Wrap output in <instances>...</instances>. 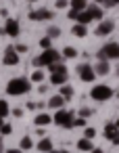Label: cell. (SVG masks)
<instances>
[{
    "label": "cell",
    "instance_id": "cell-1",
    "mask_svg": "<svg viewBox=\"0 0 119 153\" xmlns=\"http://www.w3.org/2000/svg\"><path fill=\"white\" fill-rule=\"evenodd\" d=\"M63 59V55L59 53V51H54V48H46L40 57H36L32 63H34V67L36 69H40V67H48V65H52V63H59Z\"/></svg>",
    "mask_w": 119,
    "mask_h": 153
},
{
    "label": "cell",
    "instance_id": "cell-2",
    "mask_svg": "<svg viewBox=\"0 0 119 153\" xmlns=\"http://www.w3.org/2000/svg\"><path fill=\"white\" fill-rule=\"evenodd\" d=\"M32 90V82L27 78H13L7 84V92L11 97H19V94H27Z\"/></svg>",
    "mask_w": 119,
    "mask_h": 153
},
{
    "label": "cell",
    "instance_id": "cell-3",
    "mask_svg": "<svg viewBox=\"0 0 119 153\" xmlns=\"http://www.w3.org/2000/svg\"><path fill=\"white\" fill-rule=\"evenodd\" d=\"M73 111H67V109H57V113L52 115V122L59 126V128H73Z\"/></svg>",
    "mask_w": 119,
    "mask_h": 153
},
{
    "label": "cell",
    "instance_id": "cell-4",
    "mask_svg": "<svg viewBox=\"0 0 119 153\" xmlns=\"http://www.w3.org/2000/svg\"><path fill=\"white\" fill-rule=\"evenodd\" d=\"M113 94H115V90L111 88V86H107V84H96L92 90H90V97L94 99V101H109V99H113Z\"/></svg>",
    "mask_w": 119,
    "mask_h": 153
},
{
    "label": "cell",
    "instance_id": "cell-5",
    "mask_svg": "<svg viewBox=\"0 0 119 153\" xmlns=\"http://www.w3.org/2000/svg\"><path fill=\"white\" fill-rule=\"evenodd\" d=\"M98 61H111V59H119V44L117 42H109L104 44L98 53H96Z\"/></svg>",
    "mask_w": 119,
    "mask_h": 153
},
{
    "label": "cell",
    "instance_id": "cell-6",
    "mask_svg": "<svg viewBox=\"0 0 119 153\" xmlns=\"http://www.w3.org/2000/svg\"><path fill=\"white\" fill-rule=\"evenodd\" d=\"M77 74H79V80H82V82H94V80H96V71H94V67L88 65V63L79 65V67H77Z\"/></svg>",
    "mask_w": 119,
    "mask_h": 153
},
{
    "label": "cell",
    "instance_id": "cell-7",
    "mask_svg": "<svg viewBox=\"0 0 119 153\" xmlns=\"http://www.w3.org/2000/svg\"><path fill=\"white\" fill-rule=\"evenodd\" d=\"M2 63H4V65H9V67H13V65H19V53L15 51V46H9V48L4 51Z\"/></svg>",
    "mask_w": 119,
    "mask_h": 153
},
{
    "label": "cell",
    "instance_id": "cell-8",
    "mask_svg": "<svg viewBox=\"0 0 119 153\" xmlns=\"http://www.w3.org/2000/svg\"><path fill=\"white\" fill-rule=\"evenodd\" d=\"M113 30H115V21H111V19H104V21H100V23H98V27L94 30V34L102 38V36H109Z\"/></svg>",
    "mask_w": 119,
    "mask_h": 153
},
{
    "label": "cell",
    "instance_id": "cell-9",
    "mask_svg": "<svg viewBox=\"0 0 119 153\" xmlns=\"http://www.w3.org/2000/svg\"><path fill=\"white\" fill-rule=\"evenodd\" d=\"M29 19L32 21H48V19H52V13L48 9H38V11L29 13Z\"/></svg>",
    "mask_w": 119,
    "mask_h": 153
},
{
    "label": "cell",
    "instance_id": "cell-10",
    "mask_svg": "<svg viewBox=\"0 0 119 153\" xmlns=\"http://www.w3.org/2000/svg\"><path fill=\"white\" fill-rule=\"evenodd\" d=\"M19 32H21V27H19V21H15V19H7L4 34H7V36H11V38H17V36H19Z\"/></svg>",
    "mask_w": 119,
    "mask_h": 153
},
{
    "label": "cell",
    "instance_id": "cell-11",
    "mask_svg": "<svg viewBox=\"0 0 119 153\" xmlns=\"http://www.w3.org/2000/svg\"><path fill=\"white\" fill-rule=\"evenodd\" d=\"M102 134H104V138H107V140H111V143H113V140H115V136L119 134V128H117V124H115V122L107 124V126H104V130H102Z\"/></svg>",
    "mask_w": 119,
    "mask_h": 153
},
{
    "label": "cell",
    "instance_id": "cell-12",
    "mask_svg": "<svg viewBox=\"0 0 119 153\" xmlns=\"http://www.w3.org/2000/svg\"><path fill=\"white\" fill-rule=\"evenodd\" d=\"M67 78H69V74H67V71L50 74V84H54V86H63V84H67Z\"/></svg>",
    "mask_w": 119,
    "mask_h": 153
},
{
    "label": "cell",
    "instance_id": "cell-13",
    "mask_svg": "<svg viewBox=\"0 0 119 153\" xmlns=\"http://www.w3.org/2000/svg\"><path fill=\"white\" fill-rule=\"evenodd\" d=\"M65 97H61V94H52L50 99H48V107H52V109H63L65 107Z\"/></svg>",
    "mask_w": 119,
    "mask_h": 153
},
{
    "label": "cell",
    "instance_id": "cell-14",
    "mask_svg": "<svg viewBox=\"0 0 119 153\" xmlns=\"http://www.w3.org/2000/svg\"><path fill=\"white\" fill-rule=\"evenodd\" d=\"M34 124H36V126H40V128H44V126L52 124V115H48V113H40V115H36Z\"/></svg>",
    "mask_w": 119,
    "mask_h": 153
},
{
    "label": "cell",
    "instance_id": "cell-15",
    "mask_svg": "<svg viewBox=\"0 0 119 153\" xmlns=\"http://www.w3.org/2000/svg\"><path fill=\"white\" fill-rule=\"evenodd\" d=\"M86 11L90 13V17H92V19L102 21V9H100L98 4H90V7H86Z\"/></svg>",
    "mask_w": 119,
    "mask_h": 153
},
{
    "label": "cell",
    "instance_id": "cell-16",
    "mask_svg": "<svg viewBox=\"0 0 119 153\" xmlns=\"http://www.w3.org/2000/svg\"><path fill=\"white\" fill-rule=\"evenodd\" d=\"M94 71H96V76H107V74L111 71L109 61H98V63H96V67H94Z\"/></svg>",
    "mask_w": 119,
    "mask_h": 153
},
{
    "label": "cell",
    "instance_id": "cell-17",
    "mask_svg": "<svg viewBox=\"0 0 119 153\" xmlns=\"http://www.w3.org/2000/svg\"><path fill=\"white\" fill-rule=\"evenodd\" d=\"M36 149H38L40 153H50V151H52V140H50V138H42V140L36 145Z\"/></svg>",
    "mask_w": 119,
    "mask_h": 153
},
{
    "label": "cell",
    "instance_id": "cell-18",
    "mask_svg": "<svg viewBox=\"0 0 119 153\" xmlns=\"http://www.w3.org/2000/svg\"><path fill=\"white\" fill-rule=\"evenodd\" d=\"M71 34H73V36H77V38H86V34H88V25L75 23V25L71 27Z\"/></svg>",
    "mask_w": 119,
    "mask_h": 153
},
{
    "label": "cell",
    "instance_id": "cell-19",
    "mask_svg": "<svg viewBox=\"0 0 119 153\" xmlns=\"http://www.w3.org/2000/svg\"><path fill=\"white\" fill-rule=\"evenodd\" d=\"M77 149H79V151H92V149H94V145H92V140H90V138H86V136H84V138H79V140H77Z\"/></svg>",
    "mask_w": 119,
    "mask_h": 153
},
{
    "label": "cell",
    "instance_id": "cell-20",
    "mask_svg": "<svg viewBox=\"0 0 119 153\" xmlns=\"http://www.w3.org/2000/svg\"><path fill=\"white\" fill-rule=\"evenodd\" d=\"M75 21H77V23H82V25H88V23L92 21V17H90V13H88V11H79Z\"/></svg>",
    "mask_w": 119,
    "mask_h": 153
},
{
    "label": "cell",
    "instance_id": "cell-21",
    "mask_svg": "<svg viewBox=\"0 0 119 153\" xmlns=\"http://www.w3.org/2000/svg\"><path fill=\"white\" fill-rule=\"evenodd\" d=\"M59 94H61V97H65V99L69 101V99L73 97V86H69V84H63V86H61V90H59Z\"/></svg>",
    "mask_w": 119,
    "mask_h": 153
},
{
    "label": "cell",
    "instance_id": "cell-22",
    "mask_svg": "<svg viewBox=\"0 0 119 153\" xmlns=\"http://www.w3.org/2000/svg\"><path fill=\"white\" fill-rule=\"evenodd\" d=\"M69 7L75 9V11H86V0H69Z\"/></svg>",
    "mask_w": 119,
    "mask_h": 153
},
{
    "label": "cell",
    "instance_id": "cell-23",
    "mask_svg": "<svg viewBox=\"0 0 119 153\" xmlns=\"http://www.w3.org/2000/svg\"><path fill=\"white\" fill-rule=\"evenodd\" d=\"M34 147V140L29 138V136H23L21 138V143H19V149H23V151H29Z\"/></svg>",
    "mask_w": 119,
    "mask_h": 153
},
{
    "label": "cell",
    "instance_id": "cell-24",
    "mask_svg": "<svg viewBox=\"0 0 119 153\" xmlns=\"http://www.w3.org/2000/svg\"><path fill=\"white\" fill-rule=\"evenodd\" d=\"M11 113V107H9V103L4 101V99H0V117H7Z\"/></svg>",
    "mask_w": 119,
    "mask_h": 153
},
{
    "label": "cell",
    "instance_id": "cell-25",
    "mask_svg": "<svg viewBox=\"0 0 119 153\" xmlns=\"http://www.w3.org/2000/svg\"><path fill=\"white\" fill-rule=\"evenodd\" d=\"M63 57H65V59H75V57H77V51H75L73 46H65V48H63Z\"/></svg>",
    "mask_w": 119,
    "mask_h": 153
},
{
    "label": "cell",
    "instance_id": "cell-26",
    "mask_svg": "<svg viewBox=\"0 0 119 153\" xmlns=\"http://www.w3.org/2000/svg\"><path fill=\"white\" fill-rule=\"evenodd\" d=\"M48 71L50 74H57V71H67V67L59 61V63H52V65H48Z\"/></svg>",
    "mask_w": 119,
    "mask_h": 153
},
{
    "label": "cell",
    "instance_id": "cell-27",
    "mask_svg": "<svg viewBox=\"0 0 119 153\" xmlns=\"http://www.w3.org/2000/svg\"><path fill=\"white\" fill-rule=\"evenodd\" d=\"M46 32H48V38H59L61 36V27H57V25H50Z\"/></svg>",
    "mask_w": 119,
    "mask_h": 153
},
{
    "label": "cell",
    "instance_id": "cell-28",
    "mask_svg": "<svg viewBox=\"0 0 119 153\" xmlns=\"http://www.w3.org/2000/svg\"><path fill=\"white\" fill-rule=\"evenodd\" d=\"M44 80V71H40V69H34V74H32V82H42Z\"/></svg>",
    "mask_w": 119,
    "mask_h": 153
},
{
    "label": "cell",
    "instance_id": "cell-29",
    "mask_svg": "<svg viewBox=\"0 0 119 153\" xmlns=\"http://www.w3.org/2000/svg\"><path fill=\"white\" fill-rule=\"evenodd\" d=\"M0 134H2V136H9V134H13V126L11 124H2V128H0Z\"/></svg>",
    "mask_w": 119,
    "mask_h": 153
},
{
    "label": "cell",
    "instance_id": "cell-30",
    "mask_svg": "<svg viewBox=\"0 0 119 153\" xmlns=\"http://www.w3.org/2000/svg\"><path fill=\"white\" fill-rule=\"evenodd\" d=\"M50 44H52V38H48V36H46V38H42V40H40V46H42V48H44V51H46V48H50Z\"/></svg>",
    "mask_w": 119,
    "mask_h": 153
},
{
    "label": "cell",
    "instance_id": "cell-31",
    "mask_svg": "<svg viewBox=\"0 0 119 153\" xmlns=\"http://www.w3.org/2000/svg\"><path fill=\"white\" fill-rule=\"evenodd\" d=\"M73 128H86V117H77V120H73Z\"/></svg>",
    "mask_w": 119,
    "mask_h": 153
},
{
    "label": "cell",
    "instance_id": "cell-32",
    "mask_svg": "<svg viewBox=\"0 0 119 153\" xmlns=\"http://www.w3.org/2000/svg\"><path fill=\"white\" fill-rule=\"evenodd\" d=\"M84 136H86V138H90V140H92V138H94V136H96V130H94V128H86V132H84Z\"/></svg>",
    "mask_w": 119,
    "mask_h": 153
},
{
    "label": "cell",
    "instance_id": "cell-33",
    "mask_svg": "<svg viewBox=\"0 0 119 153\" xmlns=\"http://www.w3.org/2000/svg\"><path fill=\"white\" fill-rule=\"evenodd\" d=\"M117 4H119V0H104V4H102V7L111 9V7H117Z\"/></svg>",
    "mask_w": 119,
    "mask_h": 153
},
{
    "label": "cell",
    "instance_id": "cell-34",
    "mask_svg": "<svg viewBox=\"0 0 119 153\" xmlns=\"http://www.w3.org/2000/svg\"><path fill=\"white\" fill-rule=\"evenodd\" d=\"M67 4H69V0H57V9H67Z\"/></svg>",
    "mask_w": 119,
    "mask_h": 153
},
{
    "label": "cell",
    "instance_id": "cell-35",
    "mask_svg": "<svg viewBox=\"0 0 119 153\" xmlns=\"http://www.w3.org/2000/svg\"><path fill=\"white\" fill-rule=\"evenodd\" d=\"M77 13H79V11H75V9H69V13H67V17L75 21V19H77Z\"/></svg>",
    "mask_w": 119,
    "mask_h": 153
},
{
    "label": "cell",
    "instance_id": "cell-36",
    "mask_svg": "<svg viewBox=\"0 0 119 153\" xmlns=\"http://www.w3.org/2000/svg\"><path fill=\"white\" fill-rule=\"evenodd\" d=\"M88 115H92V111L86 109V107H82V109H79V117H88Z\"/></svg>",
    "mask_w": 119,
    "mask_h": 153
},
{
    "label": "cell",
    "instance_id": "cell-37",
    "mask_svg": "<svg viewBox=\"0 0 119 153\" xmlns=\"http://www.w3.org/2000/svg\"><path fill=\"white\" fill-rule=\"evenodd\" d=\"M15 51H17V53H27V44H17Z\"/></svg>",
    "mask_w": 119,
    "mask_h": 153
},
{
    "label": "cell",
    "instance_id": "cell-38",
    "mask_svg": "<svg viewBox=\"0 0 119 153\" xmlns=\"http://www.w3.org/2000/svg\"><path fill=\"white\" fill-rule=\"evenodd\" d=\"M11 113H13L15 117H23V109H13Z\"/></svg>",
    "mask_w": 119,
    "mask_h": 153
},
{
    "label": "cell",
    "instance_id": "cell-39",
    "mask_svg": "<svg viewBox=\"0 0 119 153\" xmlns=\"http://www.w3.org/2000/svg\"><path fill=\"white\" fill-rule=\"evenodd\" d=\"M25 107H27V109H34V111H36V109H38V103H34V101H29V103H27Z\"/></svg>",
    "mask_w": 119,
    "mask_h": 153
},
{
    "label": "cell",
    "instance_id": "cell-40",
    "mask_svg": "<svg viewBox=\"0 0 119 153\" xmlns=\"http://www.w3.org/2000/svg\"><path fill=\"white\" fill-rule=\"evenodd\" d=\"M7 153H23V149H7Z\"/></svg>",
    "mask_w": 119,
    "mask_h": 153
},
{
    "label": "cell",
    "instance_id": "cell-41",
    "mask_svg": "<svg viewBox=\"0 0 119 153\" xmlns=\"http://www.w3.org/2000/svg\"><path fill=\"white\" fill-rule=\"evenodd\" d=\"M38 92H42V94H44V92H48V86H40V88H38Z\"/></svg>",
    "mask_w": 119,
    "mask_h": 153
},
{
    "label": "cell",
    "instance_id": "cell-42",
    "mask_svg": "<svg viewBox=\"0 0 119 153\" xmlns=\"http://www.w3.org/2000/svg\"><path fill=\"white\" fill-rule=\"evenodd\" d=\"M50 153H71V151H67V149H61V151H57V149H52Z\"/></svg>",
    "mask_w": 119,
    "mask_h": 153
},
{
    "label": "cell",
    "instance_id": "cell-43",
    "mask_svg": "<svg viewBox=\"0 0 119 153\" xmlns=\"http://www.w3.org/2000/svg\"><path fill=\"white\" fill-rule=\"evenodd\" d=\"M90 153H104V151H102V149H96V147H94V149H92Z\"/></svg>",
    "mask_w": 119,
    "mask_h": 153
},
{
    "label": "cell",
    "instance_id": "cell-44",
    "mask_svg": "<svg viewBox=\"0 0 119 153\" xmlns=\"http://www.w3.org/2000/svg\"><path fill=\"white\" fill-rule=\"evenodd\" d=\"M2 151H4V140L0 138V153H2Z\"/></svg>",
    "mask_w": 119,
    "mask_h": 153
},
{
    "label": "cell",
    "instance_id": "cell-45",
    "mask_svg": "<svg viewBox=\"0 0 119 153\" xmlns=\"http://www.w3.org/2000/svg\"><path fill=\"white\" fill-rule=\"evenodd\" d=\"M113 145H117V147H119V134L115 136V140H113Z\"/></svg>",
    "mask_w": 119,
    "mask_h": 153
},
{
    "label": "cell",
    "instance_id": "cell-46",
    "mask_svg": "<svg viewBox=\"0 0 119 153\" xmlns=\"http://www.w3.org/2000/svg\"><path fill=\"white\" fill-rule=\"evenodd\" d=\"M94 4H104V0H94Z\"/></svg>",
    "mask_w": 119,
    "mask_h": 153
},
{
    "label": "cell",
    "instance_id": "cell-47",
    "mask_svg": "<svg viewBox=\"0 0 119 153\" xmlns=\"http://www.w3.org/2000/svg\"><path fill=\"white\" fill-rule=\"evenodd\" d=\"M2 124H4V117H0V128H2Z\"/></svg>",
    "mask_w": 119,
    "mask_h": 153
},
{
    "label": "cell",
    "instance_id": "cell-48",
    "mask_svg": "<svg viewBox=\"0 0 119 153\" xmlns=\"http://www.w3.org/2000/svg\"><path fill=\"white\" fill-rule=\"evenodd\" d=\"M115 124H117V128H119V120H117V122H115Z\"/></svg>",
    "mask_w": 119,
    "mask_h": 153
},
{
    "label": "cell",
    "instance_id": "cell-49",
    "mask_svg": "<svg viewBox=\"0 0 119 153\" xmlns=\"http://www.w3.org/2000/svg\"><path fill=\"white\" fill-rule=\"evenodd\" d=\"M27 2H36V0H27Z\"/></svg>",
    "mask_w": 119,
    "mask_h": 153
},
{
    "label": "cell",
    "instance_id": "cell-50",
    "mask_svg": "<svg viewBox=\"0 0 119 153\" xmlns=\"http://www.w3.org/2000/svg\"><path fill=\"white\" fill-rule=\"evenodd\" d=\"M117 76H119V67H117Z\"/></svg>",
    "mask_w": 119,
    "mask_h": 153
},
{
    "label": "cell",
    "instance_id": "cell-51",
    "mask_svg": "<svg viewBox=\"0 0 119 153\" xmlns=\"http://www.w3.org/2000/svg\"><path fill=\"white\" fill-rule=\"evenodd\" d=\"M117 97H119V90H117Z\"/></svg>",
    "mask_w": 119,
    "mask_h": 153
}]
</instances>
